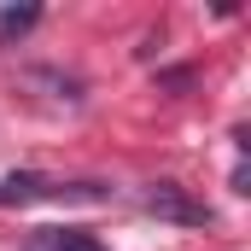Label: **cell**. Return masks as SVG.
<instances>
[{"mask_svg":"<svg viewBox=\"0 0 251 251\" xmlns=\"http://www.w3.org/2000/svg\"><path fill=\"white\" fill-rule=\"evenodd\" d=\"M140 204H146L158 222H187V228H204V222H210V210H204V204H193L176 181H152V187L140 193Z\"/></svg>","mask_w":251,"mask_h":251,"instance_id":"obj_1","label":"cell"},{"mask_svg":"<svg viewBox=\"0 0 251 251\" xmlns=\"http://www.w3.org/2000/svg\"><path fill=\"white\" fill-rule=\"evenodd\" d=\"M47 193H53L47 176H29L24 170V176H6L0 181V204H29V199H47Z\"/></svg>","mask_w":251,"mask_h":251,"instance_id":"obj_2","label":"cell"},{"mask_svg":"<svg viewBox=\"0 0 251 251\" xmlns=\"http://www.w3.org/2000/svg\"><path fill=\"white\" fill-rule=\"evenodd\" d=\"M47 251H105V246H100V240H88V234H59Z\"/></svg>","mask_w":251,"mask_h":251,"instance_id":"obj_4","label":"cell"},{"mask_svg":"<svg viewBox=\"0 0 251 251\" xmlns=\"http://www.w3.org/2000/svg\"><path fill=\"white\" fill-rule=\"evenodd\" d=\"M35 18H41L35 6H0V47H6V41H18V35H29V29H35Z\"/></svg>","mask_w":251,"mask_h":251,"instance_id":"obj_3","label":"cell"}]
</instances>
